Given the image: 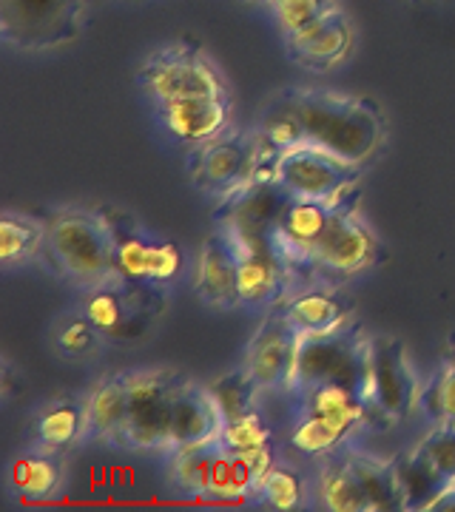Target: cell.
Masks as SVG:
<instances>
[{
  "mask_svg": "<svg viewBox=\"0 0 455 512\" xmlns=\"http://www.w3.org/2000/svg\"><path fill=\"white\" fill-rule=\"evenodd\" d=\"M86 433V399L77 396H57L40 407L35 419L37 450L60 453L74 444H83Z\"/></svg>",
  "mask_w": 455,
  "mask_h": 512,
  "instance_id": "44dd1931",
  "label": "cell"
},
{
  "mask_svg": "<svg viewBox=\"0 0 455 512\" xmlns=\"http://www.w3.org/2000/svg\"><path fill=\"white\" fill-rule=\"evenodd\" d=\"M271 174L299 200H333L362 183V165L345 163L342 157L310 143L279 151L273 157Z\"/></svg>",
  "mask_w": 455,
  "mask_h": 512,
  "instance_id": "30bf717a",
  "label": "cell"
},
{
  "mask_svg": "<svg viewBox=\"0 0 455 512\" xmlns=\"http://www.w3.org/2000/svg\"><path fill=\"white\" fill-rule=\"evenodd\" d=\"M12 484L29 501L52 498L63 484V464H60L57 453L35 450L12 464Z\"/></svg>",
  "mask_w": 455,
  "mask_h": 512,
  "instance_id": "4316f807",
  "label": "cell"
},
{
  "mask_svg": "<svg viewBox=\"0 0 455 512\" xmlns=\"http://www.w3.org/2000/svg\"><path fill=\"white\" fill-rule=\"evenodd\" d=\"M350 52H353V26L339 6H330L322 18L288 35V55L296 66L310 72H328L336 63L347 60Z\"/></svg>",
  "mask_w": 455,
  "mask_h": 512,
  "instance_id": "5bb4252c",
  "label": "cell"
},
{
  "mask_svg": "<svg viewBox=\"0 0 455 512\" xmlns=\"http://www.w3.org/2000/svg\"><path fill=\"white\" fill-rule=\"evenodd\" d=\"M291 200V191H285L271 174H254L237 191L219 197L214 222L234 251H276L273 231Z\"/></svg>",
  "mask_w": 455,
  "mask_h": 512,
  "instance_id": "277c9868",
  "label": "cell"
},
{
  "mask_svg": "<svg viewBox=\"0 0 455 512\" xmlns=\"http://www.w3.org/2000/svg\"><path fill=\"white\" fill-rule=\"evenodd\" d=\"M421 402V384L413 373L404 342L396 336H373V413L376 427H393Z\"/></svg>",
  "mask_w": 455,
  "mask_h": 512,
  "instance_id": "7c38bea8",
  "label": "cell"
},
{
  "mask_svg": "<svg viewBox=\"0 0 455 512\" xmlns=\"http://www.w3.org/2000/svg\"><path fill=\"white\" fill-rule=\"evenodd\" d=\"M208 393L214 396L222 419L231 421L245 416V413H254L262 387L254 382V376L245 367H239L234 373H225V376H219L208 384Z\"/></svg>",
  "mask_w": 455,
  "mask_h": 512,
  "instance_id": "1f68e13d",
  "label": "cell"
},
{
  "mask_svg": "<svg viewBox=\"0 0 455 512\" xmlns=\"http://www.w3.org/2000/svg\"><path fill=\"white\" fill-rule=\"evenodd\" d=\"M319 495H322V504L333 512H373L370 495L364 490L362 478L350 467L345 447L325 456L322 473H319Z\"/></svg>",
  "mask_w": 455,
  "mask_h": 512,
  "instance_id": "603a6c76",
  "label": "cell"
},
{
  "mask_svg": "<svg viewBox=\"0 0 455 512\" xmlns=\"http://www.w3.org/2000/svg\"><path fill=\"white\" fill-rule=\"evenodd\" d=\"M46 242V225L20 217V214H3L0 217V259L6 268L26 265L40 256Z\"/></svg>",
  "mask_w": 455,
  "mask_h": 512,
  "instance_id": "f546056e",
  "label": "cell"
},
{
  "mask_svg": "<svg viewBox=\"0 0 455 512\" xmlns=\"http://www.w3.org/2000/svg\"><path fill=\"white\" fill-rule=\"evenodd\" d=\"M245 3H268V6H271L273 0H245Z\"/></svg>",
  "mask_w": 455,
  "mask_h": 512,
  "instance_id": "b9f144b4",
  "label": "cell"
},
{
  "mask_svg": "<svg viewBox=\"0 0 455 512\" xmlns=\"http://www.w3.org/2000/svg\"><path fill=\"white\" fill-rule=\"evenodd\" d=\"M137 83L160 106L191 97H231L222 74L200 49L194 37H185L163 52H154L137 72Z\"/></svg>",
  "mask_w": 455,
  "mask_h": 512,
  "instance_id": "8992f818",
  "label": "cell"
},
{
  "mask_svg": "<svg viewBox=\"0 0 455 512\" xmlns=\"http://www.w3.org/2000/svg\"><path fill=\"white\" fill-rule=\"evenodd\" d=\"M239 305L273 311L293 291V276L276 251H237Z\"/></svg>",
  "mask_w": 455,
  "mask_h": 512,
  "instance_id": "9a60e30c",
  "label": "cell"
},
{
  "mask_svg": "<svg viewBox=\"0 0 455 512\" xmlns=\"http://www.w3.org/2000/svg\"><path fill=\"white\" fill-rule=\"evenodd\" d=\"M296 339H299V330L293 328L291 319L279 305L265 313V319L259 322V328L245 348V365H242L262 390H288Z\"/></svg>",
  "mask_w": 455,
  "mask_h": 512,
  "instance_id": "4fadbf2b",
  "label": "cell"
},
{
  "mask_svg": "<svg viewBox=\"0 0 455 512\" xmlns=\"http://www.w3.org/2000/svg\"><path fill=\"white\" fill-rule=\"evenodd\" d=\"M407 453L427 476L436 481L441 495L455 487V419L436 421L433 433H427Z\"/></svg>",
  "mask_w": 455,
  "mask_h": 512,
  "instance_id": "484cf974",
  "label": "cell"
},
{
  "mask_svg": "<svg viewBox=\"0 0 455 512\" xmlns=\"http://www.w3.org/2000/svg\"><path fill=\"white\" fill-rule=\"evenodd\" d=\"M273 430L265 424L259 413H245L239 419H231L222 424L219 433V444L231 453H251V450H262L271 447Z\"/></svg>",
  "mask_w": 455,
  "mask_h": 512,
  "instance_id": "836d02e7",
  "label": "cell"
},
{
  "mask_svg": "<svg viewBox=\"0 0 455 512\" xmlns=\"http://www.w3.org/2000/svg\"><path fill=\"white\" fill-rule=\"evenodd\" d=\"M350 433H353V427H347L342 421L305 413L293 427L291 444L302 453H310V456H328V453L339 450L345 444Z\"/></svg>",
  "mask_w": 455,
  "mask_h": 512,
  "instance_id": "d6a6232c",
  "label": "cell"
},
{
  "mask_svg": "<svg viewBox=\"0 0 455 512\" xmlns=\"http://www.w3.org/2000/svg\"><path fill=\"white\" fill-rule=\"evenodd\" d=\"M194 291L200 302L231 311L239 308V282H237V251L222 234H214L202 242L197 274H194Z\"/></svg>",
  "mask_w": 455,
  "mask_h": 512,
  "instance_id": "e0dca14e",
  "label": "cell"
},
{
  "mask_svg": "<svg viewBox=\"0 0 455 512\" xmlns=\"http://www.w3.org/2000/svg\"><path fill=\"white\" fill-rule=\"evenodd\" d=\"M271 6L273 12H276L279 26H282V32L288 37L310 26L313 20L322 18L333 3L330 0H273Z\"/></svg>",
  "mask_w": 455,
  "mask_h": 512,
  "instance_id": "74e56055",
  "label": "cell"
},
{
  "mask_svg": "<svg viewBox=\"0 0 455 512\" xmlns=\"http://www.w3.org/2000/svg\"><path fill=\"white\" fill-rule=\"evenodd\" d=\"M52 339H55V348L63 359L80 362V359H94L100 353V348H103L106 336H103V330L97 328L86 313L77 311L66 313L57 322Z\"/></svg>",
  "mask_w": 455,
  "mask_h": 512,
  "instance_id": "4dcf8cb0",
  "label": "cell"
},
{
  "mask_svg": "<svg viewBox=\"0 0 455 512\" xmlns=\"http://www.w3.org/2000/svg\"><path fill=\"white\" fill-rule=\"evenodd\" d=\"M182 376L174 367H140L123 370L128 393V424L123 447L128 450H171V404Z\"/></svg>",
  "mask_w": 455,
  "mask_h": 512,
  "instance_id": "5b68a950",
  "label": "cell"
},
{
  "mask_svg": "<svg viewBox=\"0 0 455 512\" xmlns=\"http://www.w3.org/2000/svg\"><path fill=\"white\" fill-rule=\"evenodd\" d=\"M46 256L49 268L60 279H69L74 285L94 288L117 276L114 265V239L103 208L86 211V208H66L57 211L46 222Z\"/></svg>",
  "mask_w": 455,
  "mask_h": 512,
  "instance_id": "3957f363",
  "label": "cell"
},
{
  "mask_svg": "<svg viewBox=\"0 0 455 512\" xmlns=\"http://www.w3.org/2000/svg\"><path fill=\"white\" fill-rule=\"evenodd\" d=\"M421 407L433 421L455 419V370L444 359L433 382L421 393Z\"/></svg>",
  "mask_w": 455,
  "mask_h": 512,
  "instance_id": "8d00e7d4",
  "label": "cell"
},
{
  "mask_svg": "<svg viewBox=\"0 0 455 512\" xmlns=\"http://www.w3.org/2000/svg\"><path fill=\"white\" fill-rule=\"evenodd\" d=\"M347 384L367 407L370 424L376 427L373 413V336H367L359 319L330 333H299L296 356L288 390L302 393L316 384Z\"/></svg>",
  "mask_w": 455,
  "mask_h": 512,
  "instance_id": "7a4b0ae2",
  "label": "cell"
},
{
  "mask_svg": "<svg viewBox=\"0 0 455 512\" xmlns=\"http://www.w3.org/2000/svg\"><path fill=\"white\" fill-rule=\"evenodd\" d=\"M217 441H194V444H180L168 453V478L171 484L188 495L205 498L208 484H211V467L217 456Z\"/></svg>",
  "mask_w": 455,
  "mask_h": 512,
  "instance_id": "d4e9b609",
  "label": "cell"
},
{
  "mask_svg": "<svg viewBox=\"0 0 455 512\" xmlns=\"http://www.w3.org/2000/svg\"><path fill=\"white\" fill-rule=\"evenodd\" d=\"M222 424L225 419L208 393V384L202 387L194 379H185L171 404V450L194 441H217Z\"/></svg>",
  "mask_w": 455,
  "mask_h": 512,
  "instance_id": "ac0fdd59",
  "label": "cell"
},
{
  "mask_svg": "<svg viewBox=\"0 0 455 512\" xmlns=\"http://www.w3.org/2000/svg\"><path fill=\"white\" fill-rule=\"evenodd\" d=\"M444 362H447V365L455 370V330L450 333V339H447V348H444Z\"/></svg>",
  "mask_w": 455,
  "mask_h": 512,
  "instance_id": "60d3db41",
  "label": "cell"
},
{
  "mask_svg": "<svg viewBox=\"0 0 455 512\" xmlns=\"http://www.w3.org/2000/svg\"><path fill=\"white\" fill-rule=\"evenodd\" d=\"M259 160H262V143L256 131L228 128L191 148L185 168L197 191L225 197L254 177Z\"/></svg>",
  "mask_w": 455,
  "mask_h": 512,
  "instance_id": "ba28073f",
  "label": "cell"
},
{
  "mask_svg": "<svg viewBox=\"0 0 455 512\" xmlns=\"http://www.w3.org/2000/svg\"><path fill=\"white\" fill-rule=\"evenodd\" d=\"M299 109L308 143L342 157L345 163L364 165L382 146L384 114L370 97L328 92V89H288Z\"/></svg>",
  "mask_w": 455,
  "mask_h": 512,
  "instance_id": "6da1fadb",
  "label": "cell"
},
{
  "mask_svg": "<svg viewBox=\"0 0 455 512\" xmlns=\"http://www.w3.org/2000/svg\"><path fill=\"white\" fill-rule=\"evenodd\" d=\"M103 214L109 220L111 239H114V265H117V274H123L126 279H148L157 239L148 237L146 231H143V225L134 220L131 214H126V211L103 208Z\"/></svg>",
  "mask_w": 455,
  "mask_h": 512,
  "instance_id": "7402d4cb",
  "label": "cell"
},
{
  "mask_svg": "<svg viewBox=\"0 0 455 512\" xmlns=\"http://www.w3.org/2000/svg\"><path fill=\"white\" fill-rule=\"evenodd\" d=\"M279 308L299 333H330L356 319V308L345 293L336 285H322V282H310L299 291H291Z\"/></svg>",
  "mask_w": 455,
  "mask_h": 512,
  "instance_id": "2e32d148",
  "label": "cell"
},
{
  "mask_svg": "<svg viewBox=\"0 0 455 512\" xmlns=\"http://www.w3.org/2000/svg\"><path fill=\"white\" fill-rule=\"evenodd\" d=\"M128 424V393L123 373L103 376L86 396V433L83 444H111L123 447V433Z\"/></svg>",
  "mask_w": 455,
  "mask_h": 512,
  "instance_id": "d6986e66",
  "label": "cell"
},
{
  "mask_svg": "<svg viewBox=\"0 0 455 512\" xmlns=\"http://www.w3.org/2000/svg\"><path fill=\"white\" fill-rule=\"evenodd\" d=\"M379 259H382V245L370 231V225L356 214V205H353L336 217L322 245L316 248L313 262H310L308 285L310 282L339 285L342 279L373 268Z\"/></svg>",
  "mask_w": 455,
  "mask_h": 512,
  "instance_id": "8fae6325",
  "label": "cell"
},
{
  "mask_svg": "<svg viewBox=\"0 0 455 512\" xmlns=\"http://www.w3.org/2000/svg\"><path fill=\"white\" fill-rule=\"evenodd\" d=\"M299 396V410L302 416L310 413V416H325V419L342 421L347 427H359V424H370V407L347 387V384L328 382V384H316L310 390H302L296 393Z\"/></svg>",
  "mask_w": 455,
  "mask_h": 512,
  "instance_id": "cb8c5ba5",
  "label": "cell"
},
{
  "mask_svg": "<svg viewBox=\"0 0 455 512\" xmlns=\"http://www.w3.org/2000/svg\"><path fill=\"white\" fill-rule=\"evenodd\" d=\"M256 137L268 151H288V148L305 146L308 134H305V123L299 117V109L293 106V100L282 92L276 97V103L268 106L262 114L259 126H256Z\"/></svg>",
  "mask_w": 455,
  "mask_h": 512,
  "instance_id": "f1b7e54d",
  "label": "cell"
},
{
  "mask_svg": "<svg viewBox=\"0 0 455 512\" xmlns=\"http://www.w3.org/2000/svg\"><path fill=\"white\" fill-rule=\"evenodd\" d=\"M234 461V487H237V501L245 498H259L262 484L273 470V453L271 447L251 450V453H231Z\"/></svg>",
  "mask_w": 455,
  "mask_h": 512,
  "instance_id": "e575fe53",
  "label": "cell"
},
{
  "mask_svg": "<svg viewBox=\"0 0 455 512\" xmlns=\"http://www.w3.org/2000/svg\"><path fill=\"white\" fill-rule=\"evenodd\" d=\"M208 501H237V487H234V461L231 450L222 444L217 447L214 467H211V484H208Z\"/></svg>",
  "mask_w": 455,
  "mask_h": 512,
  "instance_id": "f35d334b",
  "label": "cell"
},
{
  "mask_svg": "<svg viewBox=\"0 0 455 512\" xmlns=\"http://www.w3.org/2000/svg\"><path fill=\"white\" fill-rule=\"evenodd\" d=\"M259 498L268 507H276V510H296L302 504V498H305V481H302L299 473H293L288 467L273 464V470L265 478V484H262Z\"/></svg>",
  "mask_w": 455,
  "mask_h": 512,
  "instance_id": "d590c367",
  "label": "cell"
},
{
  "mask_svg": "<svg viewBox=\"0 0 455 512\" xmlns=\"http://www.w3.org/2000/svg\"><path fill=\"white\" fill-rule=\"evenodd\" d=\"M12 365H9V359H3V399L9 402L12 399Z\"/></svg>",
  "mask_w": 455,
  "mask_h": 512,
  "instance_id": "ab89813d",
  "label": "cell"
},
{
  "mask_svg": "<svg viewBox=\"0 0 455 512\" xmlns=\"http://www.w3.org/2000/svg\"><path fill=\"white\" fill-rule=\"evenodd\" d=\"M356 200H359V188L347 191L342 197H333V200H299V197H293L279 225H276V231H273V248L282 256V262L288 265L293 285L296 282L308 285L310 262H313L316 248L322 245V239L330 231V225L336 222V217L347 208H353Z\"/></svg>",
  "mask_w": 455,
  "mask_h": 512,
  "instance_id": "9c48e42d",
  "label": "cell"
},
{
  "mask_svg": "<svg viewBox=\"0 0 455 512\" xmlns=\"http://www.w3.org/2000/svg\"><path fill=\"white\" fill-rule=\"evenodd\" d=\"M345 456L350 461V467L356 470V476L362 478L364 490H367L370 504H373V512L401 510V490L393 461H379V458L359 453L353 447H345Z\"/></svg>",
  "mask_w": 455,
  "mask_h": 512,
  "instance_id": "83f0119b",
  "label": "cell"
},
{
  "mask_svg": "<svg viewBox=\"0 0 455 512\" xmlns=\"http://www.w3.org/2000/svg\"><path fill=\"white\" fill-rule=\"evenodd\" d=\"M165 128L191 146H200L205 140L217 137L228 126L231 117V97H191L174 100L160 106Z\"/></svg>",
  "mask_w": 455,
  "mask_h": 512,
  "instance_id": "ffe728a7",
  "label": "cell"
},
{
  "mask_svg": "<svg viewBox=\"0 0 455 512\" xmlns=\"http://www.w3.org/2000/svg\"><path fill=\"white\" fill-rule=\"evenodd\" d=\"M86 0H0V35L26 52L57 49L83 32Z\"/></svg>",
  "mask_w": 455,
  "mask_h": 512,
  "instance_id": "52a82bcc",
  "label": "cell"
}]
</instances>
